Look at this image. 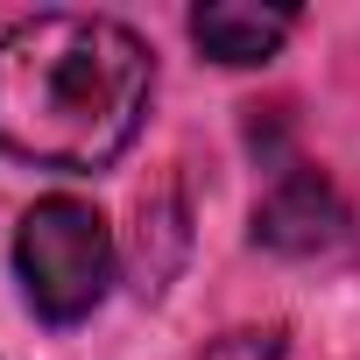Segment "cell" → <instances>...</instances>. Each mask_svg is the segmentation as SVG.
<instances>
[{"label": "cell", "instance_id": "obj_1", "mask_svg": "<svg viewBox=\"0 0 360 360\" xmlns=\"http://www.w3.org/2000/svg\"><path fill=\"white\" fill-rule=\"evenodd\" d=\"M155 57L106 15H29L0 36V148L36 169H106L148 113Z\"/></svg>", "mask_w": 360, "mask_h": 360}, {"label": "cell", "instance_id": "obj_2", "mask_svg": "<svg viewBox=\"0 0 360 360\" xmlns=\"http://www.w3.org/2000/svg\"><path fill=\"white\" fill-rule=\"evenodd\" d=\"M15 276L43 325H78L99 311L113 283V233L85 198H43L22 212L15 233Z\"/></svg>", "mask_w": 360, "mask_h": 360}, {"label": "cell", "instance_id": "obj_3", "mask_svg": "<svg viewBox=\"0 0 360 360\" xmlns=\"http://www.w3.org/2000/svg\"><path fill=\"white\" fill-rule=\"evenodd\" d=\"M339 226H346L339 219V191L318 169H283L262 191V205H255V240L269 255H318V248L339 240Z\"/></svg>", "mask_w": 360, "mask_h": 360}, {"label": "cell", "instance_id": "obj_4", "mask_svg": "<svg viewBox=\"0 0 360 360\" xmlns=\"http://www.w3.org/2000/svg\"><path fill=\"white\" fill-rule=\"evenodd\" d=\"M290 29H297L290 8H240V0H212V8L191 15V43L212 64H262L283 50Z\"/></svg>", "mask_w": 360, "mask_h": 360}, {"label": "cell", "instance_id": "obj_5", "mask_svg": "<svg viewBox=\"0 0 360 360\" xmlns=\"http://www.w3.org/2000/svg\"><path fill=\"white\" fill-rule=\"evenodd\" d=\"M198 360H283V325H240V332L212 339Z\"/></svg>", "mask_w": 360, "mask_h": 360}]
</instances>
